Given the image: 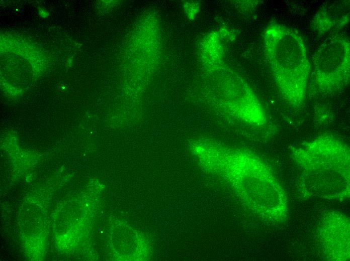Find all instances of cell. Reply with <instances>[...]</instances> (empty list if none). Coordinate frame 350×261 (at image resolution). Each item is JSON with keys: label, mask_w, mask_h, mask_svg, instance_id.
I'll return each mask as SVG.
<instances>
[{"label": "cell", "mask_w": 350, "mask_h": 261, "mask_svg": "<svg viewBox=\"0 0 350 261\" xmlns=\"http://www.w3.org/2000/svg\"><path fill=\"white\" fill-rule=\"evenodd\" d=\"M266 58L284 99L295 108L306 100L311 65L304 41L295 29L272 22L265 32Z\"/></svg>", "instance_id": "obj_1"}, {"label": "cell", "mask_w": 350, "mask_h": 261, "mask_svg": "<svg viewBox=\"0 0 350 261\" xmlns=\"http://www.w3.org/2000/svg\"><path fill=\"white\" fill-rule=\"evenodd\" d=\"M292 152L304 184L322 190H349V150L342 141L321 135L293 148Z\"/></svg>", "instance_id": "obj_2"}, {"label": "cell", "mask_w": 350, "mask_h": 261, "mask_svg": "<svg viewBox=\"0 0 350 261\" xmlns=\"http://www.w3.org/2000/svg\"><path fill=\"white\" fill-rule=\"evenodd\" d=\"M313 77L321 93H330L345 85L350 76V43L339 35L327 37L313 56Z\"/></svg>", "instance_id": "obj_3"}, {"label": "cell", "mask_w": 350, "mask_h": 261, "mask_svg": "<svg viewBox=\"0 0 350 261\" xmlns=\"http://www.w3.org/2000/svg\"><path fill=\"white\" fill-rule=\"evenodd\" d=\"M349 12V1L327 2L313 16L310 28L320 36L339 30L348 23Z\"/></svg>", "instance_id": "obj_4"}]
</instances>
